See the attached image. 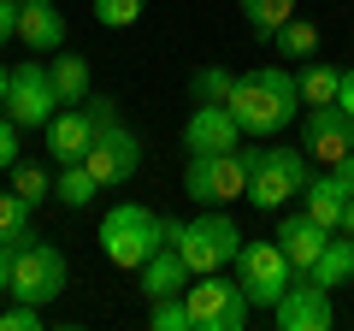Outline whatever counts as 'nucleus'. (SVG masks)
<instances>
[{"label":"nucleus","instance_id":"nucleus-1","mask_svg":"<svg viewBox=\"0 0 354 331\" xmlns=\"http://www.w3.org/2000/svg\"><path fill=\"white\" fill-rule=\"evenodd\" d=\"M225 107L236 113L242 136H278L283 125H295V107H301L295 71H283V65H260V71L236 77V89H230Z\"/></svg>","mask_w":354,"mask_h":331},{"label":"nucleus","instance_id":"nucleus-2","mask_svg":"<svg viewBox=\"0 0 354 331\" xmlns=\"http://www.w3.org/2000/svg\"><path fill=\"white\" fill-rule=\"evenodd\" d=\"M165 242H171L177 255L189 260V272H195V278L236 267V255H242V231H236V219H230V213H218V207H207V213H201V219H189V225L165 219Z\"/></svg>","mask_w":354,"mask_h":331},{"label":"nucleus","instance_id":"nucleus-3","mask_svg":"<svg viewBox=\"0 0 354 331\" xmlns=\"http://www.w3.org/2000/svg\"><path fill=\"white\" fill-rule=\"evenodd\" d=\"M254 154L260 148H225V154H189L183 166V195L195 207H230L248 195L254 178Z\"/></svg>","mask_w":354,"mask_h":331},{"label":"nucleus","instance_id":"nucleus-4","mask_svg":"<svg viewBox=\"0 0 354 331\" xmlns=\"http://www.w3.org/2000/svg\"><path fill=\"white\" fill-rule=\"evenodd\" d=\"M160 242H165V219L153 213V207H142V202H118L113 213L101 219V255L113 260V267H124V272H142V260H148Z\"/></svg>","mask_w":354,"mask_h":331},{"label":"nucleus","instance_id":"nucleus-5","mask_svg":"<svg viewBox=\"0 0 354 331\" xmlns=\"http://www.w3.org/2000/svg\"><path fill=\"white\" fill-rule=\"evenodd\" d=\"M307 148H260L254 154V178H248V202L260 207V213H283V207L295 202V195L307 190Z\"/></svg>","mask_w":354,"mask_h":331},{"label":"nucleus","instance_id":"nucleus-6","mask_svg":"<svg viewBox=\"0 0 354 331\" xmlns=\"http://www.w3.org/2000/svg\"><path fill=\"white\" fill-rule=\"evenodd\" d=\"M183 302H189L195 331H242V325H248V307H254V302H248V290H242L236 278H225V272L189 278Z\"/></svg>","mask_w":354,"mask_h":331},{"label":"nucleus","instance_id":"nucleus-7","mask_svg":"<svg viewBox=\"0 0 354 331\" xmlns=\"http://www.w3.org/2000/svg\"><path fill=\"white\" fill-rule=\"evenodd\" d=\"M236 284L248 290L254 307H278L283 290L295 284V260L283 255V242H242V255H236Z\"/></svg>","mask_w":354,"mask_h":331},{"label":"nucleus","instance_id":"nucleus-8","mask_svg":"<svg viewBox=\"0 0 354 331\" xmlns=\"http://www.w3.org/2000/svg\"><path fill=\"white\" fill-rule=\"evenodd\" d=\"M59 290H65V255L53 249V242L24 237L18 255H12V296L48 307V302H59Z\"/></svg>","mask_w":354,"mask_h":331},{"label":"nucleus","instance_id":"nucleus-9","mask_svg":"<svg viewBox=\"0 0 354 331\" xmlns=\"http://www.w3.org/2000/svg\"><path fill=\"white\" fill-rule=\"evenodd\" d=\"M272 325H278V331H330V325H337L330 290L313 278V272H295V284L283 290V302L272 307Z\"/></svg>","mask_w":354,"mask_h":331},{"label":"nucleus","instance_id":"nucleus-10","mask_svg":"<svg viewBox=\"0 0 354 331\" xmlns=\"http://www.w3.org/2000/svg\"><path fill=\"white\" fill-rule=\"evenodd\" d=\"M6 113L18 118V130H48V118L59 113V95H53V77L41 60L18 65L12 71V89H6Z\"/></svg>","mask_w":354,"mask_h":331},{"label":"nucleus","instance_id":"nucleus-11","mask_svg":"<svg viewBox=\"0 0 354 331\" xmlns=\"http://www.w3.org/2000/svg\"><path fill=\"white\" fill-rule=\"evenodd\" d=\"M83 166L101 178V190H118V184H130L142 172V136H136V130H124V125L95 130V148H88Z\"/></svg>","mask_w":354,"mask_h":331},{"label":"nucleus","instance_id":"nucleus-12","mask_svg":"<svg viewBox=\"0 0 354 331\" xmlns=\"http://www.w3.org/2000/svg\"><path fill=\"white\" fill-rule=\"evenodd\" d=\"M301 148H307V160H319V166L348 160V154H354V118L342 113L337 101H330V107H307V118H301Z\"/></svg>","mask_w":354,"mask_h":331},{"label":"nucleus","instance_id":"nucleus-13","mask_svg":"<svg viewBox=\"0 0 354 331\" xmlns=\"http://www.w3.org/2000/svg\"><path fill=\"white\" fill-rule=\"evenodd\" d=\"M183 148L189 154H225V148H242V125L225 101H195L189 125H183Z\"/></svg>","mask_w":354,"mask_h":331},{"label":"nucleus","instance_id":"nucleus-14","mask_svg":"<svg viewBox=\"0 0 354 331\" xmlns=\"http://www.w3.org/2000/svg\"><path fill=\"white\" fill-rule=\"evenodd\" d=\"M41 142H48L53 166H77V160H88V148H95V118H88L83 107H59V113L48 118V130H41Z\"/></svg>","mask_w":354,"mask_h":331},{"label":"nucleus","instance_id":"nucleus-15","mask_svg":"<svg viewBox=\"0 0 354 331\" xmlns=\"http://www.w3.org/2000/svg\"><path fill=\"white\" fill-rule=\"evenodd\" d=\"M330 237H337V231H325L313 213H307V207H301V213H283V219H278V242H283V255L295 260V272H313Z\"/></svg>","mask_w":354,"mask_h":331},{"label":"nucleus","instance_id":"nucleus-16","mask_svg":"<svg viewBox=\"0 0 354 331\" xmlns=\"http://www.w3.org/2000/svg\"><path fill=\"white\" fill-rule=\"evenodd\" d=\"M18 42L36 53H59L65 48V12L53 0H24L18 6Z\"/></svg>","mask_w":354,"mask_h":331},{"label":"nucleus","instance_id":"nucleus-17","mask_svg":"<svg viewBox=\"0 0 354 331\" xmlns=\"http://www.w3.org/2000/svg\"><path fill=\"white\" fill-rule=\"evenodd\" d=\"M189 260L177 255L171 242H160V249H153L148 260H142V296H148V302H160V296H183L189 290Z\"/></svg>","mask_w":354,"mask_h":331},{"label":"nucleus","instance_id":"nucleus-18","mask_svg":"<svg viewBox=\"0 0 354 331\" xmlns=\"http://www.w3.org/2000/svg\"><path fill=\"white\" fill-rule=\"evenodd\" d=\"M295 89H301V107H330V101L342 95V71H337L330 60H301Z\"/></svg>","mask_w":354,"mask_h":331},{"label":"nucleus","instance_id":"nucleus-19","mask_svg":"<svg viewBox=\"0 0 354 331\" xmlns=\"http://www.w3.org/2000/svg\"><path fill=\"white\" fill-rule=\"evenodd\" d=\"M48 77H53V95H59V101H88V83H95V77H88V60L83 53H48Z\"/></svg>","mask_w":354,"mask_h":331},{"label":"nucleus","instance_id":"nucleus-20","mask_svg":"<svg viewBox=\"0 0 354 331\" xmlns=\"http://www.w3.org/2000/svg\"><path fill=\"white\" fill-rule=\"evenodd\" d=\"M301 207H307V213H313L325 231H337V225H342V207H348V195H342V190H337V178L325 172V178H307Z\"/></svg>","mask_w":354,"mask_h":331},{"label":"nucleus","instance_id":"nucleus-21","mask_svg":"<svg viewBox=\"0 0 354 331\" xmlns=\"http://www.w3.org/2000/svg\"><path fill=\"white\" fill-rule=\"evenodd\" d=\"M313 278L325 284V290H342V284H354V237H330L325 242V255H319V267H313Z\"/></svg>","mask_w":354,"mask_h":331},{"label":"nucleus","instance_id":"nucleus-22","mask_svg":"<svg viewBox=\"0 0 354 331\" xmlns=\"http://www.w3.org/2000/svg\"><path fill=\"white\" fill-rule=\"evenodd\" d=\"M236 6H242V18H248V30H254L260 42H272V36L295 18V0H236Z\"/></svg>","mask_w":354,"mask_h":331},{"label":"nucleus","instance_id":"nucleus-23","mask_svg":"<svg viewBox=\"0 0 354 331\" xmlns=\"http://www.w3.org/2000/svg\"><path fill=\"white\" fill-rule=\"evenodd\" d=\"M95 195H101V178H95L83 160H77V166H59V178H53V202H65V207H88Z\"/></svg>","mask_w":354,"mask_h":331},{"label":"nucleus","instance_id":"nucleus-24","mask_svg":"<svg viewBox=\"0 0 354 331\" xmlns=\"http://www.w3.org/2000/svg\"><path fill=\"white\" fill-rule=\"evenodd\" d=\"M30 213H36V207L6 184V190H0V242H12V249H18V242L30 237Z\"/></svg>","mask_w":354,"mask_h":331},{"label":"nucleus","instance_id":"nucleus-25","mask_svg":"<svg viewBox=\"0 0 354 331\" xmlns=\"http://www.w3.org/2000/svg\"><path fill=\"white\" fill-rule=\"evenodd\" d=\"M12 190L24 195L30 207H41V202L53 195V172H48V166H36V160H18V166H12Z\"/></svg>","mask_w":354,"mask_h":331},{"label":"nucleus","instance_id":"nucleus-26","mask_svg":"<svg viewBox=\"0 0 354 331\" xmlns=\"http://www.w3.org/2000/svg\"><path fill=\"white\" fill-rule=\"evenodd\" d=\"M230 89H236V71H225V65H201V71L189 77L195 101H230Z\"/></svg>","mask_w":354,"mask_h":331},{"label":"nucleus","instance_id":"nucleus-27","mask_svg":"<svg viewBox=\"0 0 354 331\" xmlns=\"http://www.w3.org/2000/svg\"><path fill=\"white\" fill-rule=\"evenodd\" d=\"M272 42H278V53H295V60H313V53H319V30L307 24V18H290Z\"/></svg>","mask_w":354,"mask_h":331},{"label":"nucleus","instance_id":"nucleus-28","mask_svg":"<svg viewBox=\"0 0 354 331\" xmlns=\"http://www.w3.org/2000/svg\"><path fill=\"white\" fill-rule=\"evenodd\" d=\"M148 319H153V331H195L183 296H160V302H148Z\"/></svg>","mask_w":354,"mask_h":331},{"label":"nucleus","instance_id":"nucleus-29","mask_svg":"<svg viewBox=\"0 0 354 331\" xmlns=\"http://www.w3.org/2000/svg\"><path fill=\"white\" fill-rule=\"evenodd\" d=\"M142 6L148 0H95V24L101 30H130L142 18Z\"/></svg>","mask_w":354,"mask_h":331},{"label":"nucleus","instance_id":"nucleus-30","mask_svg":"<svg viewBox=\"0 0 354 331\" xmlns=\"http://www.w3.org/2000/svg\"><path fill=\"white\" fill-rule=\"evenodd\" d=\"M0 331H41V307H36V302H18V296H12V307L0 314Z\"/></svg>","mask_w":354,"mask_h":331},{"label":"nucleus","instance_id":"nucleus-31","mask_svg":"<svg viewBox=\"0 0 354 331\" xmlns=\"http://www.w3.org/2000/svg\"><path fill=\"white\" fill-rule=\"evenodd\" d=\"M18 166V118L0 113V172H12Z\"/></svg>","mask_w":354,"mask_h":331},{"label":"nucleus","instance_id":"nucleus-32","mask_svg":"<svg viewBox=\"0 0 354 331\" xmlns=\"http://www.w3.org/2000/svg\"><path fill=\"white\" fill-rule=\"evenodd\" d=\"M83 113L95 118V130H106V125H118V101H113V95H88V101H83Z\"/></svg>","mask_w":354,"mask_h":331},{"label":"nucleus","instance_id":"nucleus-33","mask_svg":"<svg viewBox=\"0 0 354 331\" xmlns=\"http://www.w3.org/2000/svg\"><path fill=\"white\" fill-rule=\"evenodd\" d=\"M18 36V0H0V48Z\"/></svg>","mask_w":354,"mask_h":331},{"label":"nucleus","instance_id":"nucleus-34","mask_svg":"<svg viewBox=\"0 0 354 331\" xmlns=\"http://www.w3.org/2000/svg\"><path fill=\"white\" fill-rule=\"evenodd\" d=\"M325 172L337 178V190H342V195H354V154H348V160H337V166H325Z\"/></svg>","mask_w":354,"mask_h":331},{"label":"nucleus","instance_id":"nucleus-35","mask_svg":"<svg viewBox=\"0 0 354 331\" xmlns=\"http://www.w3.org/2000/svg\"><path fill=\"white\" fill-rule=\"evenodd\" d=\"M12 242H0V296H12Z\"/></svg>","mask_w":354,"mask_h":331},{"label":"nucleus","instance_id":"nucleus-36","mask_svg":"<svg viewBox=\"0 0 354 331\" xmlns=\"http://www.w3.org/2000/svg\"><path fill=\"white\" fill-rule=\"evenodd\" d=\"M337 107H342V113L354 118V65H348V71H342V95H337Z\"/></svg>","mask_w":354,"mask_h":331},{"label":"nucleus","instance_id":"nucleus-37","mask_svg":"<svg viewBox=\"0 0 354 331\" xmlns=\"http://www.w3.org/2000/svg\"><path fill=\"white\" fill-rule=\"evenodd\" d=\"M337 231H342V237H354V195H348V207H342V225Z\"/></svg>","mask_w":354,"mask_h":331},{"label":"nucleus","instance_id":"nucleus-38","mask_svg":"<svg viewBox=\"0 0 354 331\" xmlns=\"http://www.w3.org/2000/svg\"><path fill=\"white\" fill-rule=\"evenodd\" d=\"M6 89H12V77H6V65H0V113H6Z\"/></svg>","mask_w":354,"mask_h":331},{"label":"nucleus","instance_id":"nucleus-39","mask_svg":"<svg viewBox=\"0 0 354 331\" xmlns=\"http://www.w3.org/2000/svg\"><path fill=\"white\" fill-rule=\"evenodd\" d=\"M18 6H24V0H18Z\"/></svg>","mask_w":354,"mask_h":331}]
</instances>
